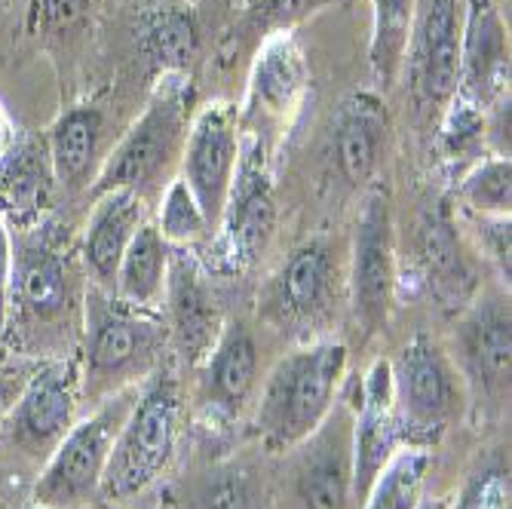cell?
I'll list each match as a JSON object with an SVG mask.
<instances>
[{"mask_svg":"<svg viewBox=\"0 0 512 509\" xmlns=\"http://www.w3.org/2000/svg\"><path fill=\"white\" fill-rule=\"evenodd\" d=\"M188 105H191L188 74H163L151 92L142 117L126 129L114 151L105 154V163L89 188L92 197L120 188L145 197L148 188H154L166 175V169L184 148Z\"/></svg>","mask_w":512,"mask_h":509,"instance_id":"cell-4","label":"cell"},{"mask_svg":"<svg viewBox=\"0 0 512 509\" xmlns=\"http://www.w3.org/2000/svg\"><path fill=\"white\" fill-rule=\"evenodd\" d=\"M292 451V509H353V414L347 408L335 405Z\"/></svg>","mask_w":512,"mask_h":509,"instance_id":"cell-12","label":"cell"},{"mask_svg":"<svg viewBox=\"0 0 512 509\" xmlns=\"http://www.w3.org/2000/svg\"><path fill=\"white\" fill-rule=\"evenodd\" d=\"M457 372L463 375L467 393L488 405L509 399L512 375V313L509 298L485 295L467 304L457 329Z\"/></svg>","mask_w":512,"mask_h":509,"instance_id":"cell-13","label":"cell"},{"mask_svg":"<svg viewBox=\"0 0 512 509\" xmlns=\"http://www.w3.org/2000/svg\"><path fill=\"white\" fill-rule=\"evenodd\" d=\"M172 316V335L188 362H203L221 332V313L209 286L203 283L200 267L188 255H172L166 292H163Z\"/></svg>","mask_w":512,"mask_h":509,"instance_id":"cell-25","label":"cell"},{"mask_svg":"<svg viewBox=\"0 0 512 509\" xmlns=\"http://www.w3.org/2000/svg\"><path fill=\"white\" fill-rule=\"evenodd\" d=\"M53 166L43 138H22L0 163V218L7 230H37L43 212L53 203Z\"/></svg>","mask_w":512,"mask_h":509,"instance_id":"cell-23","label":"cell"},{"mask_svg":"<svg viewBox=\"0 0 512 509\" xmlns=\"http://www.w3.org/2000/svg\"><path fill=\"white\" fill-rule=\"evenodd\" d=\"M13 145H16V129H13L10 117L4 114V108H0V163L7 160V154L13 151Z\"/></svg>","mask_w":512,"mask_h":509,"instance_id":"cell-40","label":"cell"},{"mask_svg":"<svg viewBox=\"0 0 512 509\" xmlns=\"http://www.w3.org/2000/svg\"><path fill=\"white\" fill-rule=\"evenodd\" d=\"M387 129V105L375 92H353L341 102L332 126V160L350 188H365L375 178Z\"/></svg>","mask_w":512,"mask_h":509,"instance_id":"cell-21","label":"cell"},{"mask_svg":"<svg viewBox=\"0 0 512 509\" xmlns=\"http://www.w3.org/2000/svg\"><path fill=\"white\" fill-rule=\"evenodd\" d=\"M310 86V65L289 31L267 34L249 74V117L264 123H289Z\"/></svg>","mask_w":512,"mask_h":509,"instance_id":"cell-17","label":"cell"},{"mask_svg":"<svg viewBox=\"0 0 512 509\" xmlns=\"http://www.w3.org/2000/svg\"><path fill=\"white\" fill-rule=\"evenodd\" d=\"M10 273H13V234L0 218V338L7 332V298H10Z\"/></svg>","mask_w":512,"mask_h":509,"instance_id":"cell-39","label":"cell"},{"mask_svg":"<svg viewBox=\"0 0 512 509\" xmlns=\"http://www.w3.org/2000/svg\"><path fill=\"white\" fill-rule=\"evenodd\" d=\"M402 448V433L393 408L390 359H375L362 378L359 408L353 414V494L356 506L368 494L371 482Z\"/></svg>","mask_w":512,"mask_h":509,"instance_id":"cell-16","label":"cell"},{"mask_svg":"<svg viewBox=\"0 0 512 509\" xmlns=\"http://www.w3.org/2000/svg\"><path fill=\"white\" fill-rule=\"evenodd\" d=\"M71 283L65 258L46 246L43 240H22L13 243V273H10V298L7 316L19 313L34 326L59 319L68 310Z\"/></svg>","mask_w":512,"mask_h":509,"instance_id":"cell-19","label":"cell"},{"mask_svg":"<svg viewBox=\"0 0 512 509\" xmlns=\"http://www.w3.org/2000/svg\"><path fill=\"white\" fill-rule=\"evenodd\" d=\"M243 114L234 102H212L197 111L181 148V181L200 203L212 230L218 227L230 178L237 169Z\"/></svg>","mask_w":512,"mask_h":509,"instance_id":"cell-10","label":"cell"},{"mask_svg":"<svg viewBox=\"0 0 512 509\" xmlns=\"http://www.w3.org/2000/svg\"><path fill=\"white\" fill-rule=\"evenodd\" d=\"M105 135H108V117L96 102H80L65 108L43 145L50 154L53 178L65 191H83L92 188L102 163H105Z\"/></svg>","mask_w":512,"mask_h":509,"instance_id":"cell-18","label":"cell"},{"mask_svg":"<svg viewBox=\"0 0 512 509\" xmlns=\"http://www.w3.org/2000/svg\"><path fill=\"white\" fill-rule=\"evenodd\" d=\"M80 399V362L74 356L34 365L13 414L4 424L13 445L31 460H46L74 427Z\"/></svg>","mask_w":512,"mask_h":509,"instance_id":"cell-8","label":"cell"},{"mask_svg":"<svg viewBox=\"0 0 512 509\" xmlns=\"http://www.w3.org/2000/svg\"><path fill=\"white\" fill-rule=\"evenodd\" d=\"M457 197L473 215L509 218L512 212V160L491 154L479 160L457 184Z\"/></svg>","mask_w":512,"mask_h":509,"instance_id":"cell-30","label":"cell"},{"mask_svg":"<svg viewBox=\"0 0 512 509\" xmlns=\"http://www.w3.org/2000/svg\"><path fill=\"white\" fill-rule=\"evenodd\" d=\"M148 221V203L135 191H108L96 197L83 234V261L92 280L102 289H114V276L135 230Z\"/></svg>","mask_w":512,"mask_h":509,"instance_id":"cell-24","label":"cell"},{"mask_svg":"<svg viewBox=\"0 0 512 509\" xmlns=\"http://www.w3.org/2000/svg\"><path fill=\"white\" fill-rule=\"evenodd\" d=\"M430 473V448L402 445L371 482L359 509H417Z\"/></svg>","mask_w":512,"mask_h":509,"instance_id":"cell-27","label":"cell"},{"mask_svg":"<svg viewBox=\"0 0 512 509\" xmlns=\"http://www.w3.org/2000/svg\"><path fill=\"white\" fill-rule=\"evenodd\" d=\"M276 227V197L267 142L258 129H246L240 138V157L230 191L218 218V237L212 243V267L218 273H243L264 252Z\"/></svg>","mask_w":512,"mask_h":509,"instance_id":"cell-7","label":"cell"},{"mask_svg":"<svg viewBox=\"0 0 512 509\" xmlns=\"http://www.w3.org/2000/svg\"><path fill=\"white\" fill-rule=\"evenodd\" d=\"M485 138V111L476 108L473 102L454 96L451 105L445 108V123H442V151L448 160L473 154Z\"/></svg>","mask_w":512,"mask_h":509,"instance_id":"cell-32","label":"cell"},{"mask_svg":"<svg viewBox=\"0 0 512 509\" xmlns=\"http://www.w3.org/2000/svg\"><path fill=\"white\" fill-rule=\"evenodd\" d=\"M390 384L402 445L414 448L436 445L470 402L457 362L430 335H414L390 359Z\"/></svg>","mask_w":512,"mask_h":509,"instance_id":"cell-5","label":"cell"},{"mask_svg":"<svg viewBox=\"0 0 512 509\" xmlns=\"http://www.w3.org/2000/svg\"><path fill=\"white\" fill-rule=\"evenodd\" d=\"M347 292L353 316L368 335L387 326L396 292V255L390 203L384 191H368L362 200V212L353 234Z\"/></svg>","mask_w":512,"mask_h":509,"instance_id":"cell-11","label":"cell"},{"mask_svg":"<svg viewBox=\"0 0 512 509\" xmlns=\"http://www.w3.org/2000/svg\"><path fill=\"white\" fill-rule=\"evenodd\" d=\"M181 384L163 362L138 384L135 405L114 442L99 497L126 503L148 491L169 467L181 433Z\"/></svg>","mask_w":512,"mask_h":509,"instance_id":"cell-3","label":"cell"},{"mask_svg":"<svg viewBox=\"0 0 512 509\" xmlns=\"http://www.w3.org/2000/svg\"><path fill=\"white\" fill-rule=\"evenodd\" d=\"M37 509H40V506H37Z\"/></svg>","mask_w":512,"mask_h":509,"instance_id":"cell-42","label":"cell"},{"mask_svg":"<svg viewBox=\"0 0 512 509\" xmlns=\"http://www.w3.org/2000/svg\"><path fill=\"white\" fill-rule=\"evenodd\" d=\"M157 230L160 237L175 249V246H197L209 240L215 230L209 218L203 215L200 203L188 191V184L181 178H172L160 197V215H157Z\"/></svg>","mask_w":512,"mask_h":509,"instance_id":"cell-31","label":"cell"},{"mask_svg":"<svg viewBox=\"0 0 512 509\" xmlns=\"http://www.w3.org/2000/svg\"><path fill=\"white\" fill-rule=\"evenodd\" d=\"M332 0H252V19L267 34H283L310 19Z\"/></svg>","mask_w":512,"mask_h":509,"instance_id":"cell-35","label":"cell"},{"mask_svg":"<svg viewBox=\"0 0 512 509\" xmlns=\"http://www.w3.org/2000/svg\"><path fill=\"white\" fill-rule=\"evenodd\" d=\"M169 261H172V246L160 237L157 224L145 221L135 230L132 243L120 258L111 292L132 307L154 310L166 292Z\"/></svg>","mask_w":512,"mask_h":509,"instance_id":"cell-26","label":"cell"},{"mask_svg":"<svg viewBox=\"0 0 512 509\" xmlns=\"http://www.w3.org/2000/svg\"><path fill=\"white\" fill-rule=\"evenodd\" d=\"M371 7H375V31H371L368 62L375 80L390 86L402 74L417 0H371Z\"/></svg>","mask_w":512,"mask_h":509,"instance_id":"cell-28","label":"cell"},{"mask_svg":"<svg viewBox=\"0 0 512 509\" xmlns=\"http://www.w3.org/2000/svg\"><path fill=\"white\" fill-rule=\"evenodd\" d=\"M417 267H421L430 295L445 310H460L470 304L476 276L467 255H463L457 224L445 206L427 212L417 224Z\"/></svg>","mask_w":512,"mask_h":509,"instance_id":"cell-22","label":"cell"},{"mask_svg":"<svg viewBox=\"0 0 512 509\" xmlns=\"http://www.w3.org/2000/svg\"><path fill=\"white\" fill-rule=\"evenodd\" d=\"M457 96L482 111L509 96V28L500 0H463Z\"/></svg>","mask_w":512,"mask_h":509,"instance_id":"cell-15","label":"cell"},{"mask_svg":"<svg viewBox=\"0 0 512 509\" xmlns=\"http://www.w3.org/2000/svg\"><path fill=\"white\" fill-rule=\"evenodd\" d=\"M89 7V0H34L31 16L40 34H65L71 31Z\"/></svg>","mask_w":512,"mask_h":509,"instance_id":"cell-37","label":"cell"},{"mask_svg":"<svg viewBox=\"0 0 512 509\" xmlns=\"http://www.w3.org/2000/svg\"><path fill=\"white\" fill-rule=\"evenodd\" d=\"M451 497H424L421 503H417V509H448Z\"/></svg>","mask_w":512,"mask_h":509,"instance_id":"cell-41","label":"cell"},{"mask_svg":"<svg viewBox=\"0 0 512 509\" xmlns=\"http://www.w3.org/2000/svg\"><path fill=\"white\" fill-rule=\"evenodd\" d=\"M166 326L154 310L132 307L111 289L92 283L83 298V396L105 399L120 387L138 384L160 365Z\"/></svg>","mask_w":512,"mask_h":509,"instance_id":"cell-2","label":"cell"},{"mask_svg":"<svg viewBox=\"0 0 512 509\" xmlns=\"http://www.w3.org/2000/svg\"><path fill=\"white\" fill-rule=\"evenodd\" d=\"M258 390V344L240 319L224 322L203 359V402L218 418H237Z\"/></svg>","mask_w":512,"mask_h":509,"instance_id":"cell-20","label":"cell"},{"mask_svg":"<svg viewBox=\"0 0 512 509\" xmlns=\"http://www.w3.org/2000/svg\"><path fill=\"white\" fill-rule=\"evenodd\" d=\"M338 258L329 240L298 246L267 289V316L283 329H313L332 313Z\"/></svg>","mask_w":512,"mask_h":509,"instance_id":"cell-14","label":"cell"},{"mask_svg":"<svg viewBox=\"0 0 512 509\" xmlns=\"http://www.w3.org/2000/svg\"><path fill=\"white\" fill-rule=\"evenodd\" d=\"M470 227L479 240L482 255L497 267L500 280L509 289V273H512V234H509V218H494V215H473L470 212Z\"/></svg>","mask_w":512,"mask_h":509,"instance_id":"cell-36","label":"cell"},{"mask_svg":"<svg viewBox=\"0 0 512 509\" xmlns=\"http://www.w3.org/2000/svg\"><path fill=\"white\" fill-rule=\"evenodd\" d=\"M142 43H145V53L154 59V65L163 74H188L200 50L197 22L191 13H184L178 7L157 10L145 22Z\"/></svg>","mask_w":512,"mask_h":509,"instance_id":"cell-29","label":"cell"},{"mask_svg":"<svg viewBox=\"0 0 512 509\" xmlns=\"http://www.w3.org/2000/svg\"><path fill=\"white\" fill-rule=\"evenodd\" d=\"M194 509H255L252 479L243 470H215L194 491Z\"/></svg>","mask_w":512,"mask_h":509,"instance_id":"cell-33","label":"cell"},{"mask_svg":"<svg viewBox=\"0 0 512 509\" xmlns=\"http://www.w3.org/2000/svg\"><path fill=\"white\" fill-rule=\"evenodd\" d=\"M135 396L138 384L120 387L105 396L92 414L74 421L56 451L46 457L34 485V503L40 509H89L99 500L114 442L135 405Z\"/></svg>","mask_w":512,"mask_h":509,"instance_id":"cell-6","label":"cell"},{"mask_svg":"<svg viewBox=\"0 0 512 509\" xmlns=\"http://www.w3.org/2000/svg\"><path fill=\"white\" fill-rule=\"evenodd\" d=\"M463 0H417L402 74L421 108H448L460 86Z\"/></svg>","mask_w":512,"mask_h":509,"instance_id":"cell-9","label":"cell"},{"mask_svg":"<svg viewBox=\"0 0 512 509\" xmlns=\"http://www.w3.org/2000/svg\"><path fill=\"white\" fill-rule=\"evenodd\" d=\"M347 375V347L341 341H307L279 359L261 387L255 430L270 451H292L319 430L338 405Z\"/></svg>","mask_w":512,"mask_h":509,"instance_id":"cell-1","label":"cell"},{"mask_svg":"<svg viewBox=\"0 0 512 509\" xmlns=\"http://www.w3.org/2000/svg\"><path fill=\"white\" fill-rule=\"evenodd\" d=\"M509 494V470L485 467L463 485V491L448 503V509H509Z\"/></svg>","mask_w":512,"mask_h":509,"instance_id":"cell-34","label":"cell"},{"mask_svg":"<svg viewBox=\"0 0 512 509\" xmlns=\"http://www.w3.org/2000/svg\"><path fill=\"white\" fill-rule=\"evenodd\" d=\"M28 375H31V368H22V365H16V368H0V427H4L7 418L13 414V408H16L19 396H22V387H25Z\"/></svg>","mask_w":512,"mask_h":509,"instance_id":"cell-38","label":"cell"}]
</instances>
